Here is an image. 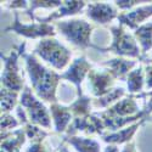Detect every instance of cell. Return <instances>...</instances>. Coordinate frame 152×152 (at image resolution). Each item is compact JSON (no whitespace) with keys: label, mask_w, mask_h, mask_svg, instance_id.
<instances>
[{"label":"cell","mask_w":152,"mask_h":152,"mask_svg":"<svg viewBox=\"0 0 152 152\" xmlns=\"http://www.w3.org/2000/svg\"><path fill=\"white\" fill-rule=\"evenodd\" d=\"M26 62V69L29 78L31 88L35 96L43 102L55 104L57 101V88L62 80L61 73L56 72L51 67L45 66L38 57L32 54H23Z\"/></svg>","instance_id":"6da1fadb"},{"label":"cell","mask_w":152,"mask_h":152,"mask_svg":"<svg viewBox=\"0 0 152 152\" xmlns=\"http://www.w3.org/2000/svg\"><path fill=\"white\" fill-rule=\"evenodd\" d=\"M111 34H112V43L111 45L106 48H99L96 46V50L104 53H112L117 57H125L137 60L142 63L147 61L145 55L141 51V48L139 45L136 38L133 33L128 32L124 26L118 24V26L111 27Z\"/></svg>","instance_id":"7a4b0ae2"},{"label":"cell","mask_w":152,"mask_h":152,"mask_svg":"<svg viewBox=\"0 0 152 152\" xmlns=\"http://www.w3.org/2000/svg\"><path fill=\"white\" fill-rule=\"evenodd\" d=\"M57 33H60L65 39L82 50L96 49V45L91 43V34L94 26L83 18H69L62 20L54 23Z\"/></svg>","instance_id":"3957f363"},{"label":"cell","mask_w":152,"mask_h":152,"mask_svg":"<svg viewBox=\"0 0 152 152\" xmlns=\"http://www.w3.org/2000/svg\"><path fill=\"white\" fill-rule=\"evenodd\" d=\"M33 54L55 71L67 69L73 56L71 50L56 38H45L39 40L34 48Z\"/></svg>","instance_id":"277c9868"},{"label":"cell","mask_w":152,"mask_h":152,"mask_svg":"<svg viewBox=\"0 0 152 152\" xmlns=\"http://www.w3.org/2000/svg\"><path fill=\"white\" fill-rule=\"evenodd\" d=\"M26 45L27 43L23 42L17 48L11 50V53L7 56L4 54L0 55L1 61L4 63L1 77H0L1 88H5V89H9V90H14L17 93L23 91L26 85H24L23 74L21 73L20 67H18V58L23 56L24 51H26Z\"/></svg>","instance_id":"5b68a950"},{"label":"cell","mask_w":152,"mask_h":152,"mask_svg":"<svg viewBox=\"0 0 152 152\" xmlns=\"http://www.w3.org/2000/svg\"><path fill=\"white\" fill-rule=\"evenodd\" d=\"M20 105L26 111L29 123L42 126V128L46 130L51 129L53 118H51V115H50V111L43 101L35 96L31 86L28 85L24 86L23 91L21 93Z\"/></svg>","instance_id":"8992f818"},{"label":"cell","mask_w":152,"mask_h":152,"mask_svg":"<svg viewBox=\"0 0 152 152\" xmlns=\"http://www.w3.org/2000/svg\"><path fill=\"white\" fill-rule=\"evenodd\" d=\"M5 33L14 32L17 35L24 37L27 39H45V38H55L57 31L55 24L53 23H44V22H35L32 21L31 23H23L20 21L18 12H14V22L9 27L4 29Z\"/></svg>","instance_id":"52a82bcc"},{"label":"cell","mask_w":152,"mask_h":152,"mask_svg":"<svg viewBox=\"0 0 152 152\" xmlns=\"http://www.w3.org/2000/svg\"><path fill=\"white\" fill-rule=\"evenodd\" d=\"M146 96H152V91H146V93H142L140 95L128 94L123 99H121L118 102H116L115 105L108 107L107 110L101 111V112H96V113L102 119H105V118H128V117L136 116L141 112L136 100H137V97L144 99Z\"/></svg>","instance_id":"ba28073f"},{"label":"cell","mask_w":152,"mask_h":152,"mask_svg":"<svg viewBox=\"0 0 152 152\" xmlns=\"http://www.w3.org/2000/svg\"><path fill=\"white\" fill-rule=\"evenodd\" d=\"M116 78L105 67H94L88 74V89L93 99L102 97L115 88Z\"/></svg>","instance_id":"9c48e42d"},{"label":"cell","mask_w":152,"mask_h":152,"mask_svg":"<svg viewBox=\"0 0 152 152\" xmlns=\"http://www.w3.org/2000/svg\"><path fill=\"white\" fill-rule=\"evenodd\" d=\"M106 125L104 119L101 118L97 113H91V115L82 117V118H74L71 123L69 128L62 136H73L78 134L85 135H100L102 136L106 133Z\"/></svg>","instance_id":"30bf717a"},{"label":"cell","mask_w":152,"mask_h":152,"mask_svg":"<svg viewBox=\"0 0 152 152\" xmlns=\"http://www.w3.org/2000/svg\"><path fill=\"white\" fill-rule=\"evenodd\" d=\"M94 68V65L86 58V56L82 55L75 57L71 65L67 67V69L61 73V78L62 80H67L69 83H72L75 86V90H77V96L78 95H83V89H82V84L84 80H86L88 74L89 72Z\"/></svg>","instance_id":"8fae6325"},{"label":"cell","mask_w":152,"mask_h":152,"mask_svg":"<svg viewBox=\"0 0 152 152\" xmlns=\"http://www.w3.org/2000/svg\"><path fill=\"white\" fill-rule=\"evenodd\" d=\"M85 16L99 24H107L118 18L121 12L115 4L110 3H88L85 7Z\"/></svg>","instance_id":"7c38bea8"},{"label":"cell","mask_w":152,"mask_h":152,"mask_svg":"<svg viewBox=\"0 0 152 152\" xmlns=\"http://www.w3.org/2000/svg\"><path fill=\"white\" fill-rule=\"evenodd\" d=\"M152 17V4H142L128 12H121L118 16L119 24L128 27L132 31L137 29L140 26Z\"/></svg>","instance_id":"4fadbf2b"},{"label":"cell","mask_w":152,"mask_h":152,"mask_svg":"<svg viewBox=\"0 0 152 152\" xmlns=\"http://www.w3.org/2000/svg\"><path fill=\"white\" fill-rule=\"evenodd\" d=\"M140 61L137 60H132V58H125V57H113L107 61L101 62L99 66L107 68L117 80L126 82L129 73L139 66Z\"/></svg>","instance_id":"5bb4252c"},{"label":"cell","mask_w":152,"mask_h":152,"mask_svg":"<svg viewBox=\"0 0 152 152\" xmlns=\"http://www.w3.org/2000/svg\"><path fill=\"white\" fill-rule=\"evenodd\" d=\"M86 5H88V1H79V0L62 1V5L58 9H56L54 12H51L49 16H46V17H35V21L44 22V23L62 21V18L75 16V15L80 14L83 10H85Z\"/></svg>","instance_id":"9a60e30c"},{"label":"cell","mask_w":152,"mask_h":152,"mask_svg":"<svg viewBox=\"0 0 152 152\" xmlns=\"http://www.w3.org/2000/svg\"><path fill=\"white\" fill-rule=\"evenodd\" d=\"M49 111H50V115H51V118L54 122L55 133L63 135L67 132L71 123L74 119L69 106H65L58 102H55L49 106Z\"/></svg>","instance_id":"2e32d148"},{"label":"cell","mask_w":152,"mask_h":152,"mask_svg":"<svg viewBox=\"0 0 152 152\" xmlns=\"http://www.w3.org/2000/svg\"><path fill=\"white\" fill-rule=\"evenodd\" d=\"M147 119H141L134 124H130L128 126H125L123 129H119L117 132H106L101 139L106 145H125L126 142H129L134 140V135L137 132V129L146 122Z\"/></svg>","instance_id":"e0dca14e"},{"label":"cell","mask_w":152,"mask_h":152,"mask_svg":"<svg viewBox=\"0 0 152 152\" xmlns=\"http://www.w3.org/2000/svg\"><path fill=\"white\" fill-rule=\"evenodd\" d=\"M26 141L27 135L23 128L10 132L1 130V152H21Z\"/></svg>","instance_id":"ac0fdd59"},{"label":"cell","mask_w":152,"mask_h":152,"mask_svg":"<svg viewBox=\"0 0 152 152\" xmlns=\"http://www.w3.org/2000/svg\"><path fill=\"white\" fill-rule=\"evenodd\" d=\"M62 142L69 144L75 148L77 152H101L100 142L91 137L79 136V135L66 136L62 137Z\"/></svg>","instance_id":"d6986e66"},{"label":"cell","mask_w":152,"mask_h":152,"mask_svg":"<svg viewBox=\"0 0 152 152\" xmlns=\"http://www.w3.org/2000/svg\"><path fill=\"white\" fill-rule=\"evenodd\" d=\"M145 89V66L140 62L126 78V91L132 95H140Z\"/></svg>","instance_id":"ffe728a7"},{"label":"cell","mask_w":152,"mask_h":152,"mask_svg":"<svg viewBox=\"0 0 152 152\" xmlns=\"http://www.w3.org/2000/svg\"><path fill=\"white\" fill-rule=\"evenodd\" d=\"M128 95V91L125 90V88L123 86H116L113 89L106 94L102 97H99V99H93V107L94 108H100V110H107L108 107H111L112 105H115L116 102L121 99H123L124 96Z\"/></svg>","instance_id":"44dd1931"},{"label":"cell","mask_w":152,"mask_h":152,"mask_svg":"<svg viewBox=\"0 0 152 152\" xmlns=\"http://www.w3.org/2000/svg\"><path fill=\"white\" fill-rule=\"evenodd\" d=\"M69 108L73 113L74 118H82V117H86L91 115V110L93 107V97L88 96L85 94L83 95H78L73 102L69 105Z\"/></svg>","instance_id":"7402d4cb"},{"label":"cell","mask_w":152,"mask_h":152,"mask_svg":"<svg viewBox=\"0 0 152 152\" xmlns=\"http://www.w3.org/2000/svg\"><path fill=\"white\" fill-rule=\"evenodd\" d=\"M133 34L136 38L144 55H146L150 50H152V22L140 26L133 32Z\"/></svg>","instance_id":"603a6c76"},{"label":"cell","mask_w":152,"mask_h":152,"mask_svg":"<svg viewBox=\"0 0 152 152\" xmlns=\"http://www.w3.org/2000/svg\"><path fill=\"white\" fill-rule=\"evenodd\" d=\"M20 97H21V93L1 88V90H0V107H1V113H10L14 108H16L20 104Z\"/></svg>","instance_id":"cb8c5ba5"},{"label":"cell","mask_w":152,"mask_h":152,"mask_svg":"<svg viewBox=\"0 0 152 152\" xmlns=\"http://www.w3.org/2000/svg\"><path fill=\"white\" fill-rule=\"evenodd\" d=\"M23 129L26 132L27 139H29L31 142H40V141H46V137H49L51 135L49 130L42 128V126H38L35 124L32 123H27L23 125Z\"/></svg>","instance_id":"d4e9b609"},{"label":"cell","mask_w":152,"mask_h":152,"mask_svg":"<svg viewBox=\"0 0 152 152\" xmlns=\"http://www.w3.org/2000/svg\"><path fill=\"white\" fill-rule=\"evenodd\" d=\"M62 5V1L60 0H33V1H29V9L26 11V14L31 17L32 21H35V17L33 16V12L37 9H58Z\"/></svg>","instance_id":"484cf974"},{"label":"cell","mask_w":152,"mask_h":152,"mask_svg":"<svg viewBox=\"0 0 152 152\" xmlns=\"http://www.w3.org/2000/svg\"><path fill=\"white\" fill-rule=\"evenodd\" d=\"M1 130L3 132H10L21 125V122L15 118L11 113H1Z\"/></svg>","instance_id":"4316f807"},{"label":"cell","mask_w":152,"mask_h":152,"mask_svg":"<svg viewBox=\"0 0 152 152\" xmlns=\"http://www.w3.org/2000/svg\"><path fill=\"white\" fill-rule=\"evenodd\" d=\"M144 3L147 1H142V0H117V1H115V5L118 7V10H124L128 12L137 6L142 5Z\"/></svg>","instance_id":"83f0119b"},{"label":"cell","mask_w":152,"mask_h":152,"mask_svg":"<svg viewBox=\"0 0 152 152\" xmlns=\"http://www.w3.org/2000/svg\"><path fill=\"white\" fill-rule=\"evenodd\" d=\"M3 6H4L5 9L14 10V11H17V10H24V11H27V10L29 9V1H26V0L4 1V3H3Z\"/></svg>","instance_id":"f1b7e54d"},{"label":"cell","mask_w":152,"mask_h":152,"mask_svg":"<svg viewBox=\"0 0 152 152\" xmlns=\"http://www.w3.org/2000/svg\"><path fill=\"white\" fill-rule=\"evenodd\" d=\"M26 152H53V147H50L46 141L40 142H29L26 148Z\"/></svg>","instance_id":"f546056e"},{"label":"cell","mask_w":152,"mask_h":152,"mask_svg":"<svg viewBox=\"0 0 152 152\" xmlns=\"http://www.w3.org/2000/svg\"><path fill=\"white\" fill-rule=\"evenodd\" d=\"M145 89L152 91V63L145 65Z\"/></svg>","instance_id":"4dcf8cb0"},{"label":"cell","mask_w":152,"mask_h":152,"mask_svg":"<svg viewBox=\"0 0 152 152\" xmlns=\"http://www.w3.org/2000/svg\"><path fill=\"white\" fill-rule=\"evenodd\" d=\"M151 115H152V96H151L150 101L145 105V107L140 112V116L144 119H150L151 118Z\"/></svg>","instance_id":"1f68e13d"},{"label":"cell","mask_w":152,"mask_h":152,"mask_svg":"<svg viewBox=\"0 0 152 152\" xmlns=\"http://www.w3.org/2000/svg\"><path fill=\"white\" fill-rule=\"evenodd\" d=\"M121 152H137L136 141L135 140H132L129 142H126L125 145H123V148L121 150Z\"/></svg>","instance_id":"d6a6232c"},{"label":"cell","mask_w":152,"mask_h":152,"mask_svg":"<svg viewBox=\"0 0 152 152\" xmlns=\"http://www.w3.org/2000/svg\"><path fill=\"white\" fill-rule=\"evenodd\" d=\"M104 152H119V147L117 145H106Z\"/></svg>","instance_id":"836d02e7"},{"label":"cell","mask_w":152,"mask_h":152,"mask_svg":"<svg viewBox=\"0 0 152 152\" xmlns=\"http://www.w3.org/2000/svg\"><path fill=\"white\" fill-rule=\"evenodd\" d=\"M58 152H69V150H68V147H67V145L65 142H61L60 148H58Z\"/></svg>","instance_id":"e575fe53"}]
</instances>
